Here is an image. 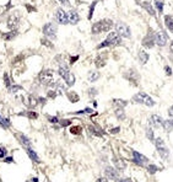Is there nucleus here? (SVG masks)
<instances>
[{
	"label": "nucleus",
	"mask_w": 173,
	"mask_h": 182,
	"mask_svg": "<svg viewBox=\"0 0 173 182\" xmlns=\"http://www.w3.org/2000/svg\"><path fill=\"white\" fill-rule=\"evenodd\" d=\"M23 103L26 105L27 107H30V108H34L38 105V99L37 97H34L32 95H28L27 97H25V100H23Z\"/></svg>",
	"instance_id": "obj_15"
},
{
	"label": "nucleus",
	"mask_w": 173,
	"mask_h": 182,
	"mask_svg": "<svg viewBox=\"0 0 173 182\" xmlns=\"http://www.w3.org/2000/svg\"><path fill=\"white\" fill-rule=\"evenodd\" d=\"M70 132L73 133V134H80V133L82 132V128L80 127V125H74V127L70 128Z\"/></svg>",
	"instance_id": "obj_33"
},
{
	"label": "nucleus",
	"mask_w": 173,
	"mask_h": 182,
	"mask_svg": "<svg viewBox=\"0 0 173 182\" xmlns=\"http://www.w3.org/2000/svg\"><path fill=\"white\" fill-rule=\"evenodd\" d=\"M19 22H20V17L17 16V14H12L8 20V27L10 30H14L19 26Z\"/></svg>",
	"instance_id": "obj_16"
},
{
	"label": "nucleus",
	"mask_w": 173,
	"mask_h": 182,
	"mask_svg": "<svg viewBox=\"0 0 173 182\" xmlns=\"http://www.w3.org/2000/svg\"><path fill=\"white\" fill-rule=\"evenodd\" d=\"M119 130H120L119 127H115V128H113V129H110V133H112V134H115V133H118Z\"/></svg>",
	"instance_id": "obj_50"
},
{
	"label": "nucleus",
	"mask_w": 173,
	"mask_h": 182,
	"mask_svg": "<svg viewBox=\"0 0 173 182\" xmlns=\"http://www.w3.org/2000/svg\"><path fill=\"white\" fill-rule=\"evenodd\" d=\"M19 142L23 145V148L27 150V149H32V143L28 138H27L25 134H19Z\"/></svg>",
	"instance_id": "obj_18"
},
{
	"label": "nucleus",
	"mask_w": 173,
	"mask_h": 182,
	"mask_svg": "<svg viewBox=\"0 0 173 182\" xmlns=\"http://www.w3.org/2000/svg\"><path fill=\"white\" fill-rule=\"evenodd\" d=\"M58 73H59V75L63 78L64 80H65V82H66V85L68 86H73L74 84H75V75L69 70V68L66 67V65H64V64H61L60 67H59V70H58Z\"/></svg>",
	"instance_id": "obj_3"
},
{
	"label": "nucleus",
	"mask_w": 173,
	"mask_h": 182,
	"mask_svg": "<svg viewBox=\"0 0 173 182\" xmlns=\"http://www.w3.org/2000/svg\"><path fill=\"white\" fill-rule=\"evenodd\" d=\"M169 51H171V53L173 54V41L171 42V46H169Z\"/></svg>",
	"instance_id": "obj_56"
},
{
	"label": "nucleus",
	"mask_w": 173,
	"mask_h": 182,
	"mask_svg": "<svg viewBox=\"0 0 173 182\" xmlns=\"http://www.w3.org/2000/svg\"><path fill=\"white\" fill-rule=\"evenodd\" d=\"M118 182H133V181H131L130 178H128V177H124V178H119Z\"/></svg>",
	"instance_id": "obj_49"
},
{
	"label": "nucleus",
	"mask_w": 173,
	"mask_h": 182,
	"mask_svg": "<svg viewBox=\"0 0 173 182\" xmlns=\"http://www.w3.org/2000/svg\"><path fill=\"white\" fill-rule=\"evenodd\" d=\"M147 171H149L151 175H154V173H156V172L158 171V167H157L156 165H152V164H150V165L147 166Z\"/></svg>",
	"instance_id": "obj_35"
},
{
	"label": "nucleus",
	"mask_w": 173,
	"mask_h": 182,
	"mask_svg": "<svg viewBox=\"0 0 173 182\" xmlns=\"http://www.w3.org/2000/svg\"><path fill=\"white\" fill-rule=\"evenodd\" d=\"M95 6H96V1L91 4V8H90V14H88V19H92V12H93Z\"/></svg>",
	"instance_id": "obj_41"
},
{
	"label": "nucleus",
	"mask_w": 173,
	"mask_h": 182,
	"mask_svg": "<svg viewBox=\"0 0 173 182\" xmlns=\"http://www.w3.org/2000/svg\"><path fill=\"white\" fill-rule=\"evenodd\" d=\"M93 110L92 108H85V110H82V111H79L78 113H92Z\"/></svg>",
	"instance_id": "obj_44"
},
{
	"label": "nucleus",
	"mask_w": 173,
	"mask_h": 182,
	"mask_svg": "<svg viewBox=\"0 0 173 182\" xmlns=\"http://www.w3.org/2000/svg\"><path fill=\"white\" fill-rule=\"evenodd\" d=\"M120 42H122V37L119 36L117 32H110L108 36H107V38H106V41H103L102 43L97 47L98 49H101V48H105V47H114V46H118V44H120Z\"/></svg>",
	"instance_id": "obj_2"
},
{
	"label": "nucleus",
	"mask_w": 173,
	"mask_h": 182,
	"mask_svg": "<svg viewBox=\"0 0 173 182\" xmlns=\"http://www.w3.org/2000/svg\"><path fill=\"white\" fill-rule=\"evenodd\" d=\"M97 94H98V90L96 89V87H90L88 89V96L90 97H95Z\"/></svg>",
	"instance_id": "obj_36"
},
{
	"label": "nucleus",
	"mask_w": 173,
	"mask_h": 182,
	"mask_svg": "<svg viewBox=\"0 0 173 182\" xmlns=\"http://www.w3.org/2000/svg\"><path fill=\"white\" fill-rule=\"evenodd\" d=\"M78 58H79V57H78V55H76V57H73V58H71V63L76 62V60H78Z\"/></svg>",
	"instance_id": "obj_57"
},
{
	"label": "nucleus",
	"mask_w": 173,
	"mask_h": 182,
	"mask_svg": "<svg viewBox=\"0 0 173 182\" xmlns=\"http://www.w3.org/2000/svg\"><path fill=\"white\" fill-rule=\"evenodd\" d=\"M164 24L168 27V30L171 32H173V17L171 15H166L164 16Z\"/></svg>",
	"instance_id": "obj_26"
},
{
	"label": "nucleus",
	"mask_w": 173,
	"mask_h": 182,
	"mask_svg": "<svg viewBox=\"0 0 173 182\" xmlns=\"http://www.w3.org/2000/svg\"><path fill=\"white\" fill-rule=\"evenodd\" d=\"M68 99L70 100V102H78L80 100V97H79V95L76 94V92H74V91H70V92L68 94Z\"/></svg>",
	"instance_id": "obj_30"
},
{
	"label": "nucleus",
	"mask_w": 173,
	"mask_h": 182,
	"mask_svg": "<svg viewBox=\"0 0 173 182\" xmlns=\"http://www.w3.org/2000/svg\"><path fill=\"white\" fill-rule=\"evenodd\" d=\"M133 101L136 102V103L145 105V106H147V107H154L155 106V101L152 100L146 92H137L136 95L133 96Z\"/></svg>",
	"instance_id": "obj_4"
},
{
	"label": "nucleus",
	"mask_w": 173,
	"mask_h": 182,
	"mask_svg": "<svg viewBox=\"0 0 173 182\" xmlns=\"http://www.w3.org/2000/svg\"><path fill=\"white\" fill-rule=\"evenodd\" d=\"M43 33L46 34V37L49 39H55L57 38V26L53 22H48L43 26Z\"/></svg>",
	"instance_id": "obj_8"
},
{
	"label": "nucleus",
	"mask_w": 173,
	"mask_h": 182,
	"mask_svg": "<svg viewBox=\"0 0 173 182\" xmlns=\"http://www.w3.org/2000/svg\"><path fill=\"white\" fill-rule=\"evenodd\" d=\"M167 41H168V36L164 31H158L157 33H155V43L158 47H164L167 44Z\"/></svg>",
	"instance_id": "obj_10"
},
{
	"label": "nucleus",
	"mask_w": 173,
	"mask_h": 182,
	"mask_svg": "<svg viewBox=\"0 0 173 182\" xmlns=\"http://www.w3.org/2000/svg\"><path fill=\"white\" fill-rule=\"evenodd\" d=\"M16 33H8V34H4V38L5 39H11V38H14V36H15Z\"/></svg>",
	"instance_id": "obj_47"
},
{
	"label": "nucleus",
	"mask_w": 173,
	"mask_h": 182,
	"mask_svg": "<svg viewBox=\"0 0 173 182\" xmlns=\"http://www.w3.org/2000/svg\"><path fill=\"white\" fill-rule=\"evenodd\" d=\"M168 116H169L171 118H173V106H171V107L168 108Z\"/></svg>",
	"instance_id": "obj_52"
},
{
	"label": "nucleus",
	"mask_w": 173,
	"mask_h": 182,
	"mask_svg": "<svg viewBox=\"0 0 173 182\" xmlns=\"http://www.w3.org/2000/svg\"><path fill=\"white\" fill-rule=\"evenodd\" d=\"M12 161H14V159L11 156H8V158L5 159V163H12Z\"/></svg>",
	"instance_id": "obj_54"
},
{
	"label": "nucleus",
	"mask_w": 173,
	"mask_h": 182,
	"mask_svg": "<svg viewBox=\"0 0 173 182\" xmlns=\"http://www.w3.org/2000/svg\"><path fill=\"white\" fill-rule=\"evenodd\" d=\"M55 96H57V92H55L54 90H49V91H48V97H51V99H54Z\"/></svg>",
	"instance_id": "obj_43"
},
{
	"label": "nucleus",
	"mask_w": 173,
	"mask_h": 182,
	"mask_svg": "<svg viewBox=\"0 0 173 182\" xmlns=\"http://www.w3.org/2000/svg\"><path fill=\"white\" fill-rule=\"evenodd\" d=\"M0 182H3V181H1V178H0Z\"/></svg>",
	"instance_id": "obj_58"
},
{
	"label": "nucleus",
	"mask_w": 173,
	"mask_h": 182,
	"mask_svg": "<svg viewBox=\"0 0 173 182\" xmlns=\"http://www.w3.org/2000/svg\"><path fill=\"white\" fill-rule=\"evenodd\" d=\"M55 19L59 24L61 25H66L69 24V17H68V14L63 10V9H58L57 12H55Z\"/></svg>",
	"instance_id": "obj_12"
},
{
	"label": "nucleus",
	"mask_w": 173,
	"mask_h": 182,
	"mask_svg": "<svg viewBox=\"0 0 173 182\" xmlns=\"http://www.w3.org/2000/svg\"><path fill=\"white\" fill-rule=\"evenodd\" d=\"M112 27H113L112 21L108 20V19H105V20H101V21H98V22L93 24L91 31H92V33L97 34V33H101V32H107L112 29Z\"/></svg>",
	"instance_id": "obj_1"
},
{
	"label": "nucleus",
	"mask_w": 173,
	"mask_h": 182,
	"mask_svg": "<svg viewBox=\"0 0 173 182\" xmlns=\"http://www.w3.org/2000/svg\"><path fill=\"white\" fill-rule=\"evenodd\" d=\"M156 6H157L158 11L162 12V10H163V1H161V0H156Z\"/></svg>",
	"instance_id": "obj_38"
},
{
	"label": "nucleus",
	"mask_w": 173,
	"mask_h": 182,
	"mask_svg": "<svg viewBox=\"0 0 173 182\" xmlns=\"http://www.w3.org/2000/svg\"><path fill=\"white\" fill-rule=\"evenodd\" d=\"M147 60H149V53L144 49H140L139 51V62L141 64H146Z\"/></svg>",
	"instance_id": "obj_24"
},
{
	"label": "nucleus",
	"mask_w": 173,
	"mask_h": 182,
	"mask_svg": "<svg viewBox=\"0 0 173 182\" xmlns=\"http://www.w3.org/2000/svg\"><path fill=\"white\" fill-rule=\"evenodd\" d=\"M141 5H142V8H144L145 10H146V11L150 14V15L155 16V10H154V8H152V5H151L149 1H144Z\"/></svg>",
	"instance_id": "obj_27"
},
{
	"label": "nucleus",
	"mask_w": 173,
	"mask_h": 182,
	"mask_svg": "<svg viewBox=\"0 0 173 182\" xmlns=\"http://www.w3.org/2000/svg\"><path fill=\"white\" fill-rule=\"evenodd\" d=\"M142 44H144V47H146V48H151V47H154V44H155V34H151V33H149L147 36L144 38V41H142Z\"/></svg>",
	"instance_id": "obj_20"
},
{
	"label": "nucleus",
	"mask_w": 173,
	"mask_h": 182,
	"mask_svg": "<svg viewBox=\"0 0 173 182\" xmlns=\"http://www.w3.org/2000/svg\"><path fill=\"white\" fill-rule=\"evenodd\" d=\"M0 118H1V116H0Z\"/></svg>",
	"instance_id": "obj_60"
},
{
	"label": "nucleus",
	"mask_w": 173,
	"mask_h": 182,
	"mask_svg": "<svg viewBox=\"0 0 173 182\" xmlns=\"http://www.w3.org/2000/svg\"><path fill=\"white\" fill-rule=\"evenodd\" d=\"M105 175H106L107 180H113V181L119 180V172L113 166H106L105 167Z\"/></svg>",
	"instance_id": "obj_9"
},
{
	"label": "nucleus",
	"mask_w": 173,
	"mask_h": 182,
	"mask_svg": "<svg viewBox=\"0 0 173 182\" xmlns=\"http://www.w3.org/2000/svg\"><path fill=\"white\" fill-rule=\"evenodd\" d=\"M146 135H147V138L150 139L151 142H155V135H154V130L151 129V127H147V128H146Z\"/></svg>",
	"instance_id": "obj_32"
},
{
	"label": "nucleus",
	"mask_w": 173,
	"mask_h": 182,
	"mask_svg": "<svg viewBox=\"0 0 173 182\" xmlns=\"http://www.w3.org/2000/svg\"><path fill=\"white\" fill-rule=\"evenodd\" d=\"M115 32L119 34L120 37H124V38H130L131 36V31L129 29V26L124 22H118L115 25Z\"/></svg>",
	"instance_id": "obj_7"
},
{
	"label": "nucleus",
	"mask_w": 173,
	"mask_h": 182,
	"mask_svg": "<svg viewBox=\"0 0 173 182\" xmlns=\"http://www.w3.org/2000/svg\"><path fill=\"white\" fill-rule=\"evenodd\" d=\"M41 42H42V44H44V46H47V47H49V48H53V44H52V43H51V42L48 41V39L42 38V41H41Z\"/></svg>",
	"instance_id": "obj_40"
},
{
	"label": "nucleus",
	"mask_w": 173,
	"mask_h": 182,
	"mask_svg": "<svg viewBox=\"0 0 173 182\" xmlns=\"http://www.w3.org/2000/svg\"><path fill=\"white\" fill-rule=\"evenodd\" d=\"M171 120H172V122H173V118H171Z\"/></svg>",
	"instance_id": "obj_59"
},
{
	"label": "nucleus",
	"mask_w": 173,
	"mask_h": 182,
	"mask_svg": "<svg viewBox=\"0 0 173 182\" xmlns=\"http://www.w3.org/2000/svg\"><path fill=\"white\" fill-rule=\"evenodd\" d=\"M26 151H27V154H28V156H30V158L33 160V161L39 163V158H38V155H37V153H34L32 149H27Z\"/></svg>",
	"instance_id": "obj_31"
},
{
	"label": "nucleus",
	"mask_w": 173,
	"mask_h": 182,
	"mask_svg": "<svg viewBox=\"0 0 173 182\" xmlns=\"http://www.w3.org/2000/svg\"><path fill=\"white\" fill-rule=\"evenodd\" d=\"M39 81H41L42 85H46V86L52 85L53 81H54V73H53V70H49V69L43 70L42 73L39 74Z\"/></svg>",
	"instance_id": "obj_6"
},
{
	"label": "nucleus",
	"mask_w": 173,
	"mask_h": 182,
	"mask_svg": "<svg viewBox=\"0 0 173 182\" xmlns=\"http://www.w3.org/2000/svg\"><path fill=\"white\" fill-rule=\"evenodd\" d=\"M164 69H166V74H167L168 76L172 75V70H171V68H169V67H166Z\"/></svg>",
	"instance_id": "obj_53"
},
{
	"label": "nucleus",
	"mask_w": 173,
	"mask_h": 182,
	"mask_svg": "<svg viewBox=\"0 0 173 182\" xmlns=\"http://www.w3.org/2000/svg\"><path fill=\"white\" fill-rule=\"evenodd\" d=\"M26 116L31 118V120H36V118H38V113H36V112H33V111H28L26 113Z\"/></svg>",
	"instance_id": "obj_37"
},
{
	"label": "nucleus",
	"mask_w": 173,
	"mask_h": 182,
	"mask_svg": "<svg viewBox=\"0 0 173 182\" xmlns=\"http://www.w3.org/2000/svg\"><path fill=\"white\" fill-rule=\"evenodd\" d=\"M162 127H163V129H164L166 132L173 130V122H172V120H166V121H163Z\"/></svg>",
	"instance_id": "obj_28"
},
{
	"label": "nucleus",
	"mask_w": 173,
	"mask_h": 182,
	"mask_svg": "<svg viewBox=\"0 0 173 182\" xmlns=\"http://www.w3.org/2000/svg\"><path fill=\"white\" fill-rule=\"evenodd\" d=\"M68 17H69V22L73 24V25H76L80 21V16H79V14L76 12L75 10H71L70 12L68 14Z\"/></svg>",
	"instance_id": "obj_21"
},
{
	"label": "nucleus",
	"mask_w": 173,
	"mask_h": 182,
	"mask_svg": "<svg viewBox=\"0 0 173 182\" xmlns=\"http://www.w3.org/2000/svg\"><path fill=\"white\" fill-rule=\"evenodd\" d=\"M6 154H8V150H6L5 148H3V146H0V159L5 158Z\"/></svg>",
	"instance_id": "obj_39"
},
{
	"label": "nucleus",
	"mask_w": 173,
	"mask_h": 182,
	"mask_svg": "<svg viewBox=\"0 0 173 182\" xmlns=\"http://www.w3.org/2000/svg\"><path fill=\"white\" fill-rule=\"evenodd\" d=\"M124 76H125L127 80H129L131 84H134V85H137V82L140 80V75L135 69H129V70L124 74Z\"/></svg>",
	"instance_id": "obj_11"
},
{
	"label": "nucleus",
	"mask_w": 173,
	"mask_h": 182,
	"mask_svg": "<svg viewBox=\"0 0 173 182\" xmlns=\"http://www.w3.org/2000/svg\"><path fill=\"white\" fill-rule=\"evenodd\" d=\"M60 125H61V127H66V125H70V121H69V120H61V121H60Z\"/></svg>",
	"instance_id": "obj_42"
},
{
	"label": "nucleus",
	"mask_w": 173,
	"mask_h": 182,
	"mask_svg": "<svg viewBox=\"0 0 173 182\" xmlns=\"http://www.w3.org/2000/svg\"><path fill=\"white\" fill-rule=\"evenodd\" d=\"M133 156H134L133 161L136 165H139V166H144V164H147L149 163V159L145 156V155H142V154L137 153V151H133Z\"/></svg>",
	"instance_id": "obj_13"
},
{
	"label": "nucleus",
	"mask_w": 173,
	"mask_h": 182,
	"mask_svg": "<svg viewBox=\"0 0 173 182\" xmlns=\"http://www.w3.org/2000/svg\"><path fill=\"white\" fill-rule=\"evenodd\" d=\"M4 81L6 84V86H10V81H9V75L8 74H4Z\"/></svg>",
	"instance_id": "obj_46"
},
{
	"label": "nucleus",
	"mask_w": 173,
	"mask_h": 182,
	"mask_svg": "<svg viewBox=\"0 0 173 182\" xmlns=\"http://www.w3.org/2000/svg\"><path fill=\"white\" fill-rule=\"evenodd\" d=\"M112 163L114 164V167L117 170H125L127 169V163L124 161L123 159L118 158V156H114L112 159Z\"/></svg>",
	"instance_id": "obj_17"
},
{
	"label": "nucleus",
	"mask_w": 173,
	"mask_h": 182,
	"mask_svg": "<svg viewBox=\"0 0 173 182\" xmlns=\"http://www.w3.org/2000/svg\"><path fill=\"white\" fill-rule=\"evenodd\" d=\"M100 78H101V74H100V72H97V70H91V72H88V74H87V80H88L90 82L97 81Z\"/></svg>",
	"instance_id": "obj_23"
},
{
	"label": "nucleus",
	"mask_w": 173,
	"mask_h": 182,
	"mask_svg": "<svg viewBox=\"0 0 173 182\" xmlns=\"http://www.w3.org/2000/svg\"><path fill=\"white\" fill-rule=\"evenodd\" d=\"M48 120H49V122H53V123L59 122V120H58L57 117H48Z\"/></svg>",
	"instance_id": "obj_48"
},
{
	"label": "nucleus",
	"mask_w": 173,
	"mask_h": 182,
	"mask_svg": "<svg viewBox=\"0 0 173 182\" xmlns=\"http://www.w3.org/2000/svg\"><path fill=\"white\" fill-rule=\"evenodd\" d=\"M155 145H156V150L157 153L160 154V156L164 160H167L168 156H169V150L166 148V144L163 142L162 138H156L155 139Z\"/></svg>",
	"instance_id": "obj_5"
},
{
	"label": "nucleus",
	"mask_w": 173,
	"mask_h": 182,
	"mask_svg": "<svg viewBox=\"0 0 173 182\" xmlns=\"http://www.w3.org/2000/svg\"><path fill=\"white\" fill-rule=\"evenodd\" d=\"M114 115H115L117 118H118V120H120V121H123L124 118H125V112H124L123 108H115Z\"/></svg>",
	"instance_id": "obj_29"
},
{
	"label": "nucleus",
	"mask_w": 173,
	"mask_h": 182,
	"mask_svg": "<svg viewBox=\"0 0 173 182\" xmlns=\"http://www.w3.org/2000/svg\"><path fill=\"white\" fill-rule=\"evenodd\" d=\"M59 1L61 3V4H64V5H70V4H69V0H59Z\"/></svg>",
	"instance_id": "obj_55"
},
{
	"label": "nucleus",
	"mask_w": 173,
	"mask_h": 182,
	"mask_svg": "<svg viewBox=\"0 0 173 182\" xmlns=\"http://www.w3.org/2000/svg\"><path fill=\"white\" fill-rule=\"evenodd\" d=\"M149 123H150L151 127H154V128H161L162 123H163V120L158 115H152L150 117V120H149Z\"/></svg>",
	"instance_id": "obj_14"
},
{
	"label": "nucleus",
	"mask_w": 173,
	"mask_h": 182,
	"mask_svg": "<svg viewBox=\"0 0 173 182\" xmlns=\"http://www.w3.org/2000/svg\"><path fill=\"white\" fill-rule=\"evenodd\" d=\"M22 87L21 86H19V85H14L11 89H10V91H11V92H16V91H19V90H21Z\"/></svg>",
	"instance_id": "obj_45"
},
{
	"label": "nucleus",
	"mask_w": 173,
	"mask_h": 182,
	"mask_svg": "<svg viewBox=\"0 0 173 182\" xmlns=\"http://www.w3.org/2000/svg\"><path fill=\"white\" fill-rule=\"evenodd\" d=\"M0 124H1L4 128H9V127H10V122H9V120H8V118H4V117L0 118Z\"/></svg>",
	"instance_id": "obj_34"
},
{
	"label": "nucleus",
	"mask_w": 173,
	"mask_h": 182,
	"mask_svg": "<svg viewBox=\"0 0 173 182\" xmlns=\"http://www.w3.org/2000/svg\"><path fill=\"white\" fill-rule=\"evenodd\" d=\"M112 103L115 106V108H123L124 110V107L128 105V102L125 101V100H122V99H114L113 101H112Z\"/></svg>",
	"instance_id": "obj_25"
},
{
	"label": "nucleus",
	"mask_w": 173,
	"mask_h": 182,
	"mask_svg": "<svg viewBox=\"0 0 173 182\" xmlns=\"http://www.w3.org/2000/svg\"><path fill=\"white\" fill-rule=\"evenodd\" d=\"M87 128H88V130L91 132L93 135H96V137H102V135H103V130L98 127V125H96V124H90Z\"/></svg>",
	"instance_id": "obj_22"
},
{
	"label": "nucleus",
	"mask_w": 173,
	"mask_h": 182,
	"mask_svg": "<svg viewBox=\"0 0 173 182\" xmlns=\"http://www.w3.org/2000/svg\"><path fill=\"white\" fill-rule=\"evenodd\" d=\"M107 63V54H98L95 59V64L97 68H103Z\"/></svg>",
	"instance_id": "obj_19"
},
{
	"label": "nucleus",
	"mask_w": 173,
	"mask_h": 182,
	"mask_svg": "<svg viewBox=\"0 0 173 182\" xmlns=\"http://www.w3.org/2000/svg\"><path fill=\"white\" fill-rule=\"evenodd\" d=\"M96 182H108V180L106 177H98L97 180H96Z\"/></svg>",
	"instance_id": "obj_51"
}]
</instances>
